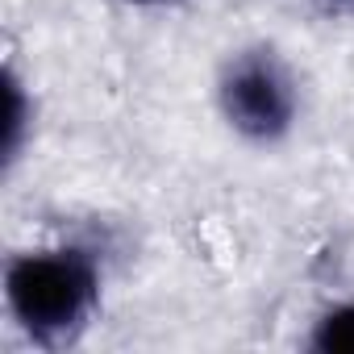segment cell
Listing matches in <instances>:
<instances>
[{
    "instance_id": "6da1fadb",
    "label": "cell",
    "mask_w": 354,
    "mask_h": 354,
    "mask_svg": "<svg viewBox=\"0 0 354 354\" xmlns=\"http://www.w3.org/2000/svg\"><path fill=\"white\" fill-rule=\"evenodd\" d=\"M0 296L9 321L30 346L63 350L75 346L100 313L104 263L80 242L13 250L0 271Z\"/></svg>"
},
{
    "instance_id": "7a4b0ae2",
    "label": "cell",
    "mask_w": 354,
    "mask_h": 354,
    "mask_svg": "<svg viewBox=\"0 0 354 354\" xmlns=\"http://www.w3.org/2000/svg\"><path fill=\"white\" fill-rule=\"evenodd\" d=\"M213 100L225 129L259 150L283 146L304 113V88L296 67L267 42L238 46L221 59L213 80Z\"/></svg>"
},
{
    "instance_id": "3957f363",
    "label": "cell",
    "mask_w": 354,
    "mask_h": 354,
    "mask_svg": "<svg viewBox=\"0 0 354 354\" xmlns=\"http://www.w3.org/2000/svg\"><path fill=\"white\" fill-rule=\"evenodd\" d=\"M0 88H5V109H0V167H5V175H13L17 162L26 158L30 142H34L38 104H34V92H30L26 75L13 63L0 75Z\"/></svg>"
},
{
    "instance_id": "277c9868",
    "label": "cell",
    "mask_w": 354,
    "mask_h": 354,
    "mask_svg": "<svg viewBox=\"0 0 354 354\" xmlns=\"http://www.w3.org/2000/svg\"><path fill=\"white\" fill-rule=\"evenodd\" d=\"M304 346L313 354H354V296L325 304L313 317Z\"/></svg>"
},
{
    "instance_id": "5b68a950",
    "label": "cell",
    "mask_w": 354,
    "mask_h": 354,
    "mask_svg": "<svg viewBox=\"0 0 354 354\" xmlns=\"http://www.w3.org/2000/svg\"><path fill=\"white\" fill-rule=\"evenodd\" d=\"M121 5L142 9V13H162V9H180V5H188V0H121Z\"/></svg>"
},
{
    "instance_id": "8992f818",
    "label": "cell",
    "mask_w": 354,
    "mask_h": 354,
    "mask_svg": "<svg viewBox=\"0 0 354 354\" xmlns=\"http://www.w3.org/2000/svg\"><path fill=\"white\" fill-rule=\"evenodd\" d=\"M325 5H333V9H354V0H325Z\"/></svg>"
}]
</instances>
